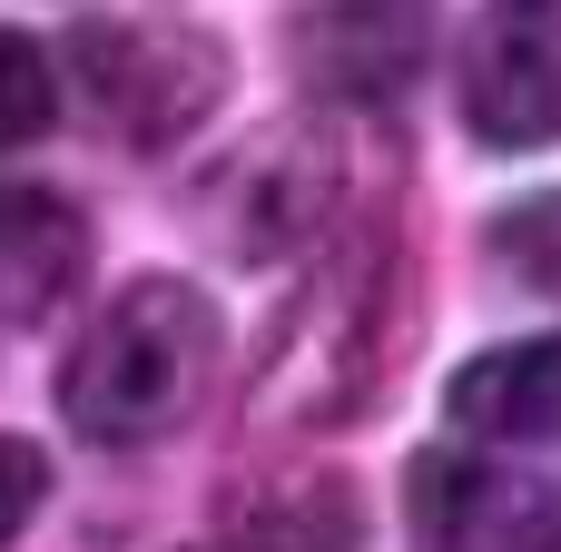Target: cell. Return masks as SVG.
<instances>
[{"mask_svg": "<svg viewBox=\"0 0 561 552\" xmlns=\"http://www.w3.org/2000/svg\"><path fill=\"white\" fill-rule=\"evenodd\" d=\"M217 356H227L217 306L187 277H138L79 326L49 395H59V425L79 444L138 454V444H168L197 415V395L217 385Z\"/></svg>", "mask_w": 561, "mask_h": 552, "instance_id": "6da1fadb", "label": "cell"}, {"mask_svg": "<svg viewBox=\"0 0 561 552\" xmlns=\"http://www.w3.org/2000/svg\"><path fill=\"white\" fill-rule=\"evenodd\" d=\"M394 336H404V237H394V217L355 207L335 227V247L306 267V306L276 326L256 405L296 415V425H335L394 375V356H404Z\"/></svg>", "mask_w": 561, "mask_h": 552, "instance_id": "7a4b0ae2", "label": "cell"}, {"mask_svg": "<svg viewBox=\"0 0 561 552\" xmlns=\"http://www.w3.org/2000/svg\"><path fill=\"white\" fill-rule=\"evenodd\" d=\"M59 79L118 148L168 158L227 109L237 59H227V40H207L187 20H108V10H89V20H69Z\"/></svg>", "mask_w": 561, "mask_h": 552, "instance_id": "3957f363", "label": "cell"}, {"mask_svg": "<svg viewBox=\"0 0 561 552\" xmlns=\"http://www.w3.org/2000/svg\"><path fill=\"white\" fill-rule=\"evenodd\" d=\"M197 227L237 257V267H296V257H325L335 227H345V158L316 119H286V128H256L197 198Z\"/></svg>", "mask_w": 561, "mask_h": 552, "instance_id": "277c9868", "label": "cell"}, {"mask_svg": "<svg viewBox=\"0 0 561 552\" xmlns=\"http://www.w3.org/2000/svg\"><path fill=\"white\" fill-rule=\"evenodd\" d=\"M444 0H306L286 20V59L335 109H385L424 79Z\"/></svg>", "mask_w": 561, "mask_h": 552, "instance_id": "5b68a950", "label": "cell"}, {"mask_svg": "<svg viewBox=\"0 0 561 552\" xmlns=\"http://www.w3.org/2000/svg\"><path fill=\"white\" fill-rule=\"evenodd\" d=\"M463 128L483 148L561 138V0H493L463 30Z\"/></svg>", "mask_w": 561, "mask_h": 552, "instance_id": "8992f818", "label": "cell"}, {"mask_svg": "<svg viewBox=\"0 0 561 552\" xmlns=\"http://www.w3.org/2000/svg\"><path fill=\"white\" fill-rule=\"evenodd\" d=\"M414 552H561V494L483 464V454H424L404 474Z\"/></svg>", "mask_w": 561, "mask_h": 552, "instance_id": "52a82bcc", "label": "cell"}, {"mask_svg": "<svg viewBox=\"0 0 561 552\" xmlns=\"http://www.w3.org/2000/svg\"><path fill=\"white\" fill-rule=\"evenodd\" d=\"M89 277V217L39 188V178H0V326H49Z\"/></svg>", "mask_w": 561, "mask_h": 552, "instance_id": "ba28073f", "label": "cell"}, {"mask_svg": "<svg viewBox=\"0 0 561 552\" xmlns=\"http://www.w3.org/2000/svg\"><path fill=\"white\" fill-rule=\"evenodd\" d=\"M444 415L483 444H561V336H523L473 356L444 385Z\"/></svg>", "mask_w": 561, "mask_h": 552, "instance_id": "9c48e42d", "label": "cell"}, {"mask_svg": "<svg viewBox=\"0 0 561 552\" xmlns=\"http://www.w3.org/2000/svg\"><path fill=\"white\" fill-rule=\"evenodd\" d=\"M59 99H69V79H59L49 40H30V30L0 20V148L49 138V128H59Z\"/></svg>", "mask_w": 561, "mask_h": 552, "instance_id": "30bf717a", "label": "cell"}, {"mask_svg": "<svg viewBox=\"0 0 561 552\" xmlns=\"http://www.w3.org/2000/svg\"><path fill=\"white\" fill-rule=\"evenodd\" d=\"M493 257H503L523 286L561 296V188L552 198H523L513 217H493Z\"/></svg>", "mask_w": 561, "mask_h": 552, "instance_id": "8fae6325", "label": "cell"}, {"mask_svg": "<svg viewBox=\"0 0 561 552\" xmlns=\"http://www.w3.org/2000/svg\"><path fill=\"white\" fill-rule=\"evenodd\" d=\"M49 504V454L30 435H0V552L30 533V514Z\"/></svg>", "mask_w": 561, "mask_h": 552, "instance_id": "7c38bea8", "label": "cell"}, {"mask_svg": "<svg viewBox=\"0 0 561 552\" xmlns=\"http://www.w3.org/2000/svg\"><path fill=\"white\" fill-rule=\"evenodd\" d=\"M247 552H345V514H306V504H286V514H266V523H247Z\"/></svg>", "mask_w": 561, "mask_h": 552, "instance_id": "4fadbf2b", "label": "cell"}]
</instances>
